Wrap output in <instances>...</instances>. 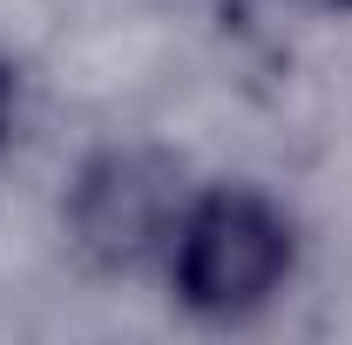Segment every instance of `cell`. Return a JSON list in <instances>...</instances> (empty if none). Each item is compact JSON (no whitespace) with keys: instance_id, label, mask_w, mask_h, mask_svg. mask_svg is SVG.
Masks as SVG:
<instances>
[{"instance_id":"cell-1","label":"cell","mask_w":352,"mask_h":345,"mask_svg":"<svg viewBox=\"0 0 352 345\" xmlns=\"http://www.w3.org/2000/svg\"><path fill=\"white\" fill-rule=\"evenodd\" d=\"M170 278H176V298L197 318H217V325L251 318L292 278V223L258 190L197 197L170 244Z\"/></svg>"},{"instance_id":"cell-2","label":"cell","mask_w":352,"mask_h":345,"mask_svg":"<svg viewBox=\"0 0 352 345\" xmlns=\"http://www.w3.org/2000/svg\"><path fill=\"white\" fill-rule=\"evenodd\" d=\"M183 216H190L183 163H170L163 149H102L75 176V197H68L75 244L102 271H135L149 258H170Z\"/></svg>"},{"instance_id":"cell-3","label":"cell","mask_w":352,"mask_h":345,"mask_svg":"<svg viewBox=\"0 0 352 345\" xmlns=\"http://www.w3.org/2000/svg\"><path fill=\"white\" fill-rule=\"evenodd\" d=\"M7 122H14V75H7V61H0V142H7Z\"/></svg>"},{"instance_id":"cell-4","label":"cell","mask_w":352,"mask_h":345,"mask_svg":"<svg viewBox=\"0 0 352 345\" xmlns=\"http://www.w3.org/2000/svg\"><path fill=\"white\" fill-rule=\"evenodd\" d=\"M298 7H311V14H352V0H298Z\"/></svg>"}]
</instances>
